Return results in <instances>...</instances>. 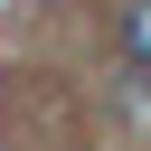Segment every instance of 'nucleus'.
Segmentation results:
<instances>
[{"label": "nucleus", "instance_id": "nucleus-1", "mask_svg": "<svg viewBox=\"0 0 151 151\" xmlns=\"http://www.w3.org/2000/svg\"><path fill=\"white\" fill-rule=\"evenodd\" d=\"M123 47H132V66L151 76V0H123Z\"/></svg>", "mask_w": 151, "mask_h": 151}]
</instances>
